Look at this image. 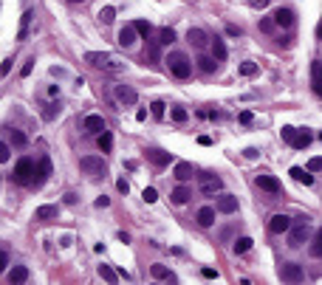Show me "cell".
<instances>
[{"instance_id": "cell-49", "label": "cell", "mask_w": 322, "mask_h": 285, "mask_svg": "<svg viewBox=\"0 0 322 285\" xmlns=\"http://www.w3.org/2000/svg\"><path fill=\"white\" fill-rule=\"evenodd\" d=\"M94 206H96V209H107V206H110V198H105V195H102V198L94 200Z\"/></svg>"}, {"instance_id": "cell-12", "label": "cell", "mask_w": 322, "mask_h": 285, "mask_svg": "<svg viewBox=\"0 0 322 285\" xmlns=\"http://www.w3.org/2000/svg\"><path fill=\"white\" fill-rule=\"evenodd\" d=\"M31 23H34V11L28 9V11H23V17H20L17 40H28V34H31Z\"/></svg>"}, {"instance_id": "cell-54", "label": "cell", "mask_w": 322, "mask_h": 285, "mask_svg": "<svg viewBox=\"0 0 322 285\" xmlns=\"http://www.w3.org/2000/svg\"><path fill=\"white\" fill-rule=\"evenodd\" d=\"M226 34L229 37H240V28H237V26H226Z\"/></svg>"}, {"instance_id": "cell-34", "label": "cell", "mask_w": 322, "mask_h": 285, "mask_svg": "<svg viewBox=\"0 0 322 285\" xmlns=\"http://www.w3.org/2000/svg\"><path fill=\"white\" fill-rule=\"evenodd\" d=\"M308 144H311V136H308V133H297V138H294V144H291V147H294V150H305Z\"/></svg>"}, {"instance_id": "cell-30", "label": "cell", "mask_w": 322, "mask_h": 285, "mask_svg": "<svg viewBox=\"0 0 322 285\" xmlns=\"http://www.w3.org/2000/svg\"><path fill=\"white\" fill-rule=\"evenodd\" d=\"M252 237H237L235 240V246H232V249H235V254H246V251L252 249Z\"/></svg>"}, {"instance_id": "cell-14", "label": "cell", "mask_w": 322, "mask_h": 285, "mask_svg": "<svg viewBox=\"0 0 322 285\" xmlns=\"http://www.w3.org/2000/svg\"><path fill=\"white\" fill-rule=\"evenodd\" d=\"M274 23H277L280 28H291L294 26V11L286 9V6H280V9L274 11Z\"/></svg>"}, {"instance_id": "cell-2", "label": "cell", "mask_w": 322, "mask_h": 285, "mask_svg": "<svg viewBox=\"0 0 322 285\" xmlns=\"http://www.w3.org/2000/svg\"><path fill=\"white\" fill-rule=\"evenodd\" d=\"M311 237V226H308V217H297V223L288 229V246H303L305 240Z\"/></svg>"}, {"instance_id": "cell-22", "label": "cell", "mask_w": 322, "mask_h": 285, "mask_svg": "<svg viewBox=\"0 0 322 285\" xmlns=\"http://www.w3.org/2000/svg\"><path fill=\"white\" fill-rule=\"evenodd\" d=\"M291 178H294V181H300V184H305V187H311V184H314L311 170H303V167H291Z\"/></svg>"}, {"instance_id": "cell-1", "label": "cell", "mask_w": 322, "mask_h": 285, "mask_svg": "<svg viewBox=\"0 0 322 285\" xmlns=\"http://www.w3.org/2000/svg\"><path fill=\"white\" fill-rule=\"evenodd\" d=\"M85 62H88V65H94V68L107 71V74H122V71H124V62L119 60L116 54H107V51H88Z\"/></svg>"}, {"instance_id": "cell-11", "label": "cell", "mask_w": 322, "mask_h": 285, "mask_svg": "<svg viewBox=\"0 0 322 285\" xmlns=\"http://www.w3.org/2000/svg\"><path fill=\"white\" fill-rule=\"evenodd\" d=\"M215 212H218V206H201L198 215H195V220H198V226H204V229H209V226L215 223Z\"/></svg>"}, {"instance_id": "cell-58", "label": "cell", "mask_w": 322, "mask_h": 285, "mask_svg": "<svg viewBox=\"0 0 322 285\" xmlns=\"http://www.w3.org/2000/svg\"><path fill=\"white\" fill-rule=\"evenodd\" d=\"M198 144H204V147H209V144H212V138H209V136H201V138H198Z\"/></svg>"}, {"instance_id": "cell-4", "label": "cell", "mask_w": 322, "mask_h": 285, "mask_svg": "<svg viewBox=\"0 0 322 285\" xmlns=\"http://www.w3.org/2000/svg\"><path fill=\"white\" fill-rule=\"evenodd\" d=\"M167 65H170V71H173L178 79H187L192 74V65H190V60H187V54H181V51H173L170 57H167Z\"/></svg>"}, {"instance_id": "cell-36", "label": "cell", "mask_w": 322, "mask_h": 285, "mask_svg": "<svg viewBox=\"0 0 322 285\" xmlns=\"http://www.w3.org/2000/svg\"><path fill=\"white\" fill-rule=\"evenodd\" d=\"M99 277H102L105 283H116V271L110 266H99Z\"/></svg>"}, {"instance_id": "cell-57", "label": "cell", "mask_w": 322, "mask_h": 285, "mask_svg": "<svg viewBox=\"0 0 322 285\" xmlns=\"http://www.w3.org/2000/svg\"><path fill=\"white\" fill-rule=\"evenodd\" d=\"M65 203H77V195L74 192H65Z\"/></svg>"}, {"instance_id": "cell-42", "label": "cell", "mask_w": 322, "mask_h": 285, "mask_svg": "<svg viewBox=\"0 0 322 285\" xmlns=\"http://www.w3.org/2000/svg\"><path fill=\"white\" fill-rule=\"evenodd\" d=\"M240 74H243V77H254V74H257V62H243V65H240Z\"/></svg>"}, {"instance_id": "cell-18", "label": "cell", "mask_w": 322, "mask_h": 285, "mask_svg": "<svg viewBox=\"0 0 322 285\" xmlns=\"http://www.w3.org/2000/svg\"><path fill=\"white\" fill-rule=\"evenodd\" d=\"M57 215H60V206H54V203H43V206H37V212H34L37 220H54Z\"/></svg>"}, {"instance_id": "cell-21", "label": "cell", "mask_w": 322, "mask_h": 285, "mask_svg": "<svg viewBox=\"0 0 322 285\" xmlns=\"http://www.w3.org/2000/svg\"><path fill=\"white\" fill-rule=\"evenodd\" d=\"M311 79H314V94L322 96V62H311Z\"/></svg>"}, {"instance_id": "cell-24", "label": "cell", "mask_w": 322, "mask_h": 285, "mask_svg": "<svg viewBox=\"0 0 322 285\" xmlns=\"http://www.w3.org/2000/svg\"><path fill=\"white\" fill-rule=\"evenodd\" d=\"M209 45H212V57H215V60H226V57H229V51H226V43H223V40H220V37H215V40H212V43H209Z\"/></svg>"}, {"instance_id": "cell-38", "label": "cell", "mask_w": 322, "mask_h": 285, "mask_svg": "<svg viewBox=\"0 0 322 285\" xmlns=\"http://www.w3.org/2000/svg\"><path fill=\"white\" fill-rule=\"evenodd\" d=\"M57 113H60V104H57V102L45 104V110H43V119H45V121H51L54 116H57Z\"/></svg>"}, {"instance_id": "cell-47", "label": "cell", "mask_w": 322, "mask_h": 285, "mask_svg": "<svg viewBox=\"0 0 322 285\" xmlns=\"http://www.w3.org/2000/svg\"><path fill=\"white\" fill-rule=\"evenodd\" d=\"M116 190L122 192V195H127V192H130V184L124 181V178H119V181H116Z\"/></svg>"}, {"instance_id": "cell-40", "label": "cell", "mask_w": 322, "mask_h": 285, "mask_svg": "<svg viewBox=\"0 0 322 285\" xmlns=\"http://www.w3.org/2000/svg\"><path fill=\"white\" fill-rule=\"evenodd\" d=\"M26 141H28V138L23 136L20 130H11V144H14V147H26Z\"/></svg>"}, {"instance_id": "cell-8", "label": "cell", "mask_w": 322, "mask_h": 285, "mask_svg": "<svg viewBox=\"0 0 322 285\" xmlns=\"http://www.w3.org/2000/svg\"><path fill=\"white\" fill-rule=\"evenodd\" d=\"M144 156H147L156 167H167L170 161H173V156H170V153H164V150H158V147H147V150H144Z\"/></svg>"}, {"instance_id": "cell-52", "label": "cell", "mask_w": 322, "mask_h": 285, "mask_svg": "<svg viewBox=\"0 0 322 285\" xmlns=\"http://www.w3.org/2000/svg\"><path fill=\"white\" fill-rule=\"evenodd\" d=\"M243 156H246V158H252V161H254V158L260 156V150H257V147H246V150H243Z\"/></svg>"}, {"instance_id": "cell-55", "label": "cell", "mask_w": 322, "mask_h": 285, "mask_svg": "<svg viewBox=\"0 0 322 285\" xmlns=\"http://www.w3.org/2000/svg\"><path fill=\"white\" fill-rule=\"evenodd\" d=\"M0 266H3V268L9 266V254H6V251H0Z\"/></svg>"}, {"instance_id": "cell-23", "label": "cell", "mask_w": 322, "mask_h": 285, "mask_svg": "<svg viewBox=\"0 0 322 285\" xmlns=\"http://www.w3.org/2000/svg\"><path fill=\"white\" fill-rule=\"evenodd\" d=\"M51 175V161L48 158H43L40 164H37V181H34V187H43V181Z\"/></svg>"}, {"instance_id": "cell-43", "label": "cell", "mask_w": 322, "mask_h": 285, "mask_svg": "<svg viewBox=\"0 0 322 285\" xmlns=\"http://www.w3.org/2000/svg\"><path fill=\"white\" fill-rule=\"evenodd\" d=\"M158 45H161L158 40H153V43L147 45V54H150V60H153V62H158Z\"/></svg>"}, {"instance_id": "cell-7", "label": "cell", "mask_w": 322, "mask_h": 285, "mask_svg": "<svg viewBox=\"0 0 322 285\" xmlns=\"http://www.w3.org/2000/svg\"><path fill=\"white\" fill-rule=\"evenodd\" d=\"M223 190V181H220L218 175H212V173H204L201 175V192L204 195H215V192Z\"/></svg>"}, {"instance_id": "cell-6", "label": "cell", "mask_w": 322, "mask_h": 285, "mask_svg": "<svg viewBox=\"0 0 322 285\" xmlns=\"http://www.w3.org/2000/svg\"><path fill=\"white\" fill-rule=\"evenodd\" d=\"M254 184H257V187H260L263 192H269V195H280V192H283V187H280V181L274 178V175L260 173L257 178H254Z\"/></svg>"}, {"instance_id": "cell-59", "label": "cell", "mask_w": 322, "mask_h": 285, "mask_svg": "<svg viewBox=\"0 0 322 285\" xmlns=\"http://www.w3.org/2000/svg\"><path fill=\"white\" fill-rule=\"evenodd\" d=\"M48 96H60V85H51V88H48Z\"/></svg>"}, {"instance_id": "cell-60", "label": "cell", "mask_w": 322, "mask_h": 285, "mask_svg": "<svg viewBox=\"0 0 322 285\" xmlns=\"http://www.w3.org/2000/svg\"><path fill=\"white\" fill-rule=\"evenodd\" d=\"M254 6H257V9H263V6H269V0H254Z\"/></svg>"}, {"instance_id": "cell-27", "label": "cell", "mask_w": 322, "mask_h": 285, "mask_svg": "<svg viewBox=\"0 0 322 285\" xmlns=\"http://www.w3.org/2000/svg\"><path fill=\"white\" fill-rule=\"evenodd\" d=\"M28 280V268L26 266H14L9 271V283H26Z\"/></svg>"}, {"instance_id": "cell-50", "label": "cell", "mask_w": 322, "mask_h": 285, "mask_svg": "<svg viewBox=\"0 0 322 285\" xmlns=\"http://www.w3.org/2000/svg\"><path fill=\"white\" fill-rule=\"evenodd\" d=\"M201 274L207 277V280H215V277H218V271H215V268H209V266H204V268H201Z\"/></svg>"}, {"instance_id": "cell-39", "label": "cell", "mask_w": 322, "mask_h": 285, "mask_svg": "<svg viewBox=\"0 0 322 285\" xmlns=\"http://www.w3.org/2000/svg\"><path fill=\"white\" fill-rule=\"evenodd\" d=\"M141 198H144V203H156V200H158V192H156V187H147V190L141 192Z\"/></svg>"}, {"instance_id": "cell-56", "label": "cell", "mask_w": 322, "mask_h": 285, "mask_svg": "<svg viewBox=\"0 0 322 285\" xmlns=\"http://www.w3.org/2000/svg\"><path fill=\"white\" fill-rule=\"evenodd\" d=\"M9 71H11V57H9V60H3V77H6Z\"/></svg>"}, {"instance_id": "cell-61", "label": "cell", "mask_w": 322, "mask_h": 285, "mask_svg": "<svg viewBox=\"0 0 322 285\" xmlns=\"http://www.w3.org/2000/svg\"><path fill=\"white\" fill-rule=\"evenodd\" d=\"M317 34H320V40H322V23H320V28H317Z\"/></svg>"}, {"instance_id": "cell-44", "label": "cell", "mask_w": 322, "mask_h": 285, "mask_svg": "<svg viewBox=\"0 0 322 285\" xmlns=\"http://www.w3.org/2000/svg\"><path fill=\"white\" fill-rule=\"evenodd\" d=\"M150 110H153L156 119H161V116H164V102H153V104H150Z\"/></svg>"}, {"instance_id": "cell-51", "label": "cell", "mask_w": 322, "mask_h": 285, "mask_svg": "<svg viewBox=\"0 0 322 285\" xmlns=\"http://www.w3.org/2000/svg\"><path fill=\"white\" fill-rule=\"evenodd\" d=\"M0 161H3V164H6V161H9V144H6V141H3V144H0Z\"/></svg>"}, {"instance_id": "cell-10", "label": "cell", "mask_w": 322, "mask_h": 285, "mask_svg": "<svg viewBox=\"0 0 322 285\" xmlns=\"http://www.w3.org/2000/svg\"><path fill=\"white\" fill-rule=\"evenodd\" d=\"M280 277H283L286 283H300V280H303V268L297 266V263H286V266L280 268Z\"/></svg>"}, {"instance_id": "cell-5", "label": "cell", "mask_w": 322, "mask_h": 285, "mask_svg": "<svg viewBox=\"0 0 322 285\" xmlns=\"http://www.w3.org/2000/svg\"><path fill=\"white\" fill-rule=\"evenodd\" d=\"M31 175H37V164L31 161V158H20L17 167H14V175H11V178H14L17 184H31V181H34Z\"/></svg>"}, {"instance_id": "cell-45", "label": "cell", "mask_w": 322, "mask_h": 285, "mask_svg": "<svg viewBox=\"0 0 322 285\" xmlns=\"http://www.w3.org/2000/svg\"><path fill=\"white\" fill-rule=\"evenodd\" d=\"M308 170H311V173H320V170H322V156L311 158V161H308Z\"/></svg>"}, {"instance_id": "cell-31", "label": "cell", "mask_w": 322, "mask_h": 285, "mask_svg": "<svg viewBox=\"0 0 322 285\" xmlns=\"http://www.w3.org/2000/svg\"><path fill=\"white\" fill-rule=\"evenodd\" d=\"M133 26H136V31H139L144 40H150V34H153V23H147V20H136Z\"/></svg>"}, {"instance_id": "cell-13", "label": "cell", "mask_w": 322, "mask_h": 285, "mask_svg": "<svg viewBox=\"0 0 322 285\" xmlns=\"http://www.w3.org/2000/svg\"><path fill=\"white\" fill-rule=\"evenodd\" d=\"M187 40H190L192 48H204L207 43H212V40L207 37V31H204V28H190V31H187Z\"/></svg>"}, {"instance_id": "cell-41", "label": "cell", "mask_w": 322, "mask_h": 285, "mask_svg": "<svg viewBox=\"0 0 322 285\" xmlns=\"http://www.w3.org/2000/svg\"><path fill=\"white\" fill-rule=\"evenodd\" d=\"M170 116H173V121H178V124L190 119V113L184 110V107H173V113H170Z\"/></svg>"}, {"instance_id": "cell-48", "label": "cell", "mask_w": 322, "mask_h": 285, "mask_svg": "<svg viewBox=\"0 0 322 285\" xmlns=\"http://www.w3.org/2000/svg\"><path fill=\"white\" fill-rule=\"evenodd\" d=\"M271 26H277V23H274V17H271V20L263 17V20H260V31H271Z\"/></svg>"}, {"instance_id": "cell-9", "label": "cell", "mask_w": 322, "mask_h": 285, "mask_svg": "<svg viewBox=\"0 0 322 285\" xmlns=\"http://www.w3.org/2000/svg\"><path fill=\"white\" fill-rule=\"evenodd\" d=\"M291 226H294V223H291V217H288V215H274V217L269 220V229H271L274 234H286Z\"/></svg>"}, {"instance_id": "cell-17", "label": "cell", "mask_w": 322, "mask_h": 285, "mask_svg": "<svg viewBox=\"0 0 322 285\" xmlns=\"http://www.w3.org/2000/svg\"><path fill=\"white\" fill-rule=\"evenodd\" d=\"M218 212H223V215H235L237 212V198L235 195H220L218 198Z\"/></svg>"}, {"instance_id": "cell-53", "label": "cell", "mask_w": 322, "mask_h": 285, "mask_svg": "<svg viewBox=\"0 0 322 285\" xmlns=\"http://www.w3.org/2000/svg\"><path fill=\"white\" fill-rule=\"evenodd\" d=\"M31 68H34V57H31L26 65H23V71H20V74H23V77H28V74H31Z\"/></svg>"}, {"instance_id": "cell-16", "label": "cell", "mask_w": 322, "mask_h": 285, "mask_svg": "<svg viewBox=\"0 0 322 285\" xmlns=\"http://www.w3.org/2000/svg\"><path fill=\"white\" fill-rule=\"evenodd\" d=\"M82 127H85L88 133H105V119L102 116H96V113H91V116H85Z\"/></svg>"}, {"instance_id": "cell-28", "label": "cell", "mask_w": 322, "mask_h": 285, "mask_svg": "<svg viewBox=\"0 0 322 285\" xmlns=\"http://www.w3.org/2000/svg\"><path fill=\"white\" fill-rule=\"evenodd\" d=\"M198 68L204 71V74H212V71H215V65H218V60H215V57H198Z\"/></svg>"}, {"instance_id": "cell-33", "label": "cell", "mask_w": 322, "mask_h": 285, "mask_svg": "<svg viewBox=\"0 0 322 285\" xmlns=\"http://www.w3.org/2000/svg\"><path fill=\"white\" fill-rule=\"evenodd\" d=\"M99 20H102L105 26H110V23L116 20V9H113V6H105V9L99 11Z\"/></svg>"}, {"instance_id": "cell-46", "label": "cell", "mask_w": 322, "mask_h": 285, "mask_svg": "<svg viewBox=\"0 0 322 285\" xmlns=\"http://www.w3.org/2000/svg\"><path fill=\"white\" fill-rule=\"evenodd\" d=\"M237 121H240V124H252V121H254L252 110H243V113H240V116H237Z\"/></svg>"}, {"instance_id": "cell-3", "label": "cell", "mask_w": 322, "mask_h": 285, "mask_svg": "<svg viewBox=\"0 0 322 285\" xmlns=\"http://www.w3.org/2000/svg\"><path fill=\"white\" fill-rule=\"evenodd\" d=\"M79 170H82L85 175H91V178H105L107 164H105L99 156H82L79 158Z\"/></svg>"}, {"instance_id": "cell-19", "label": "cell", "mask_w": 322, "mask_h": 285, "mask_svg": "<svg viewBox=\"0 0 322 285\" xmlns=\"http://www.w3.org/2000/svg\"><path fill=\"white\" fill-rule=\"evenodd\" d=\"M136 34H139L136 26H124L122 31H119V45H122V48H130V45L136 43Z\"/></svg>"}, {"instance_id": "cell-20", "label": "cell", "mask_w": 322, "mask_h": 285, "mask_svg": "<svg viewBox=\"0 0 322 285\" xmlns=\"http://www.w3.org/2000/svg\"><path fill=\"white\" fill-rule=\"evenodd\" d=\"M173 175L181 184L190 181V178H192V164H190V161H178V164H175V170H173Z\"/></svg>"}, {"instance_id": "cell-35", "label": "cell", "mask_w": 322, "mask_h": 285, "mask_svg": "<svg viewBox=\"0 0 322 285\" xmlns=\"http://www.w3.org/2000/svg\"><path fill=\"white\" fill-rule=\"evenodd\" d=\"M110 147H113V136H110V133H99V150L107 153Z\"/></svg>"}, {"instance_id": "cell-37", "label": "cell", "mask_w": 322, "mask_h": 285, "mask_svg": "<svg viewBox=\"0 0 322 285\" xmlns=\"http://www.w3.org/2000/svg\"><path fill=\"white\" fill-rule=\"evenodd\" d=\"M280 136H283V141H288V144H294V138H297V127L286 124V127L280 130Z\"/></svg>"}, {"instance_id": "cell-15", "label": "cell", "mask_w": 322, "mask_h": 285, "mask_svg": "<svg viewBox=\"0 0 322 285\" xmlns=\"http://www.w3.org/2000/svg\"><path fill=\"white\" fill-rule=\"evenodd\" d=\"M116 99L122 104H136L139 102V94L133 91V88H127V85H116Z\"/></svg>"}, {"instance_id": "cell-32", "label": "cell", "mask_w": 322, "mask_h": 285, "mask_svg": "<svg viewBox=\"0 0 322 285\" xmlns=\"http://www.w3.org/2000/svg\"><path fill=\"white\" fill-rule=\"evenodd\" d=\"M311 257H322V229L317 234H314V243H311Z\"/></svg>"}, {"instance_id": "cell-29", "label": "cell", "mask_w": 322, "mask_h": 285, "mask_svg": "<svg viewBox=\"0 0 322 285\" xmlns=\"http://www.w3.org/2000/svg\"><path fill=\"white\" fill-rule=\"evenodd\" d=\"M158 43H161V45H173L175 43V31L170 26H164L161 31H158Z\"/></svg>"}, {"instance_id": "cell-26", "label": "cell", "mask_w": 322, "mask_h": 285, "mask_svg": "<svg viewBox=\"0 0 322 285\" xmlns=\"http://www.w3.org/2000/svg\"><path fill=\"white\" fill-rule=\"evenodd\" d=\"M170 198H173V203H178V206H184V203H187V200H190V190H187V187H175L173 190V195H170Z\"/></svg>"}, {"instance_id": "cell-25", "label": "cell", "mask_w": 322, "mask_h": 285, "mask_svg": "<svg viewBox=\"0 0 322 285\" xmlns=\"http://www.w3.org/2000/svg\"><path fill=\"white\" fill-rule=\"evenodd\" d=\"M150 274L156 277V280H170V283L175 280V274H173V271H170L167 266H161V263H153V268H150Z\"/></svg>"}]
</instances>
